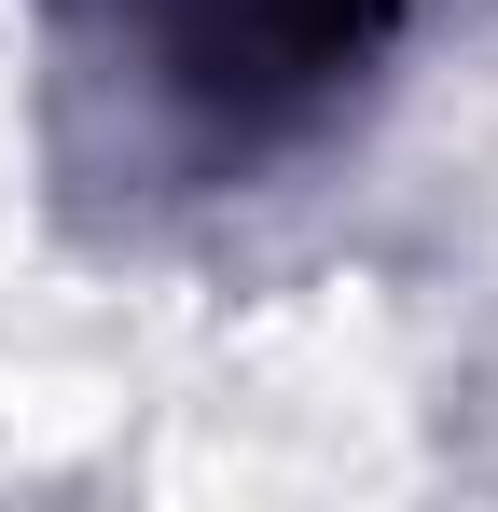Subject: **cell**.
<instances>
[{
  "mask_svg": "<svg viewBox=\"0 0 498 512\" xmlns=\"http://www.w3.org/2000/svg\"><path fill=\"white\" fill-rule=\"evenodd\" d=\"M125 14L166 42V70L194 97H222L249 125V111H291V97H319L332 70H360L402 0H125Z\"/></svg>",
  "mask_w": 498,
  "mask_h": 512,
  "instance_id": "1",
  "label": "cell"
}]
</instances>
